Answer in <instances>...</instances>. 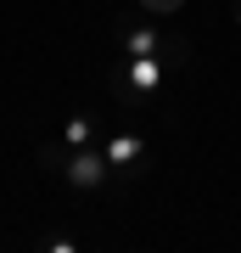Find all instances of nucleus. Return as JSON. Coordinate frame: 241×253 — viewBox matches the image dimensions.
Here are the masks:
<instances>
[{"mask_svg":"<svg viewBox=\"0 0 241 253\" xmlns=\"http://www.w3.org/2000/svg\"><path fill=\"white\" fill-rule=\"evenodd\" d=\"M140 6H146V11H157V17H163V11H179L185 0H140Z\"/></svg>","mask_w":241,"mask_h":253,"instance_id":"obj_2","label":"nucleus"},{"mask_svg":"<svg viewBox=\"0 0 241 253\" xmlns=\"http://www.w3.org/2000/svg\"><path fill=\"white\" fill-rule=\"evenodd\" d=\"M68 174H73V186H96V180H101V163H96V158H79Z\"/></svg>","mask_w":241,"mask_h":253,"instance_id":"obj_1","label":"nucleus"}]
</instances>
